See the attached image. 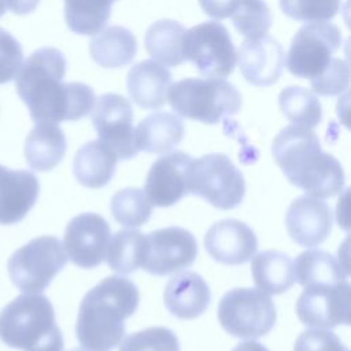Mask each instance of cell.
<instances>
[{
	"label": "cell",
	"mask_w": 351,
	"mask_h": 351,
	"mask_svg": "<svg viewBox=\"0 0 351 351\" xmlns=\"http://www.w3.org/2000/svg\"><path fill=\"white\" fill-rule=\"evenodd\" d=\"M63 244L53 236H40L16 250L7 269L12 284L26 293L44 291L66 266Z\"/></svg>",
	"instance_id": "52a82bcc"
},
{
	"label": "cell",
	"mask_w": 351,
	"mask_h": 351,
	"mask_svg": "<svg viewBox=\"0 0 351 351\" xmlns=\"http://www.w3.org/2000/svg\"><path fill=\"white\" fill-rule=\"evenodd\" d=\"M184 133V122L177 115L158 111L138 122L134 130L136 147L149 154H165L181 143Z\"/></svg>",
	"instance_id": "603a6c76"
},
{
	"label": "cell",
	"mask_w": 351,
	"mask_h": 351,
	"mask_svg": "<svg viewBox=\"0 0 351 351\" xmlns=\"http://www.w3.org/2000/svg\"><path fill=\"white\" fill-rule=\"evenodd\" d=\"M184 60L195 64L207 78H225L233 73L237 52L228 29L215 21L185 30L181 45Z\"/></svg>",
	"instance_id": "9c48e42d"
},
{
	"label": "cell",
	"mask_w": 351,
	"mask_h": 351,
	"mask_svg": "<svg viewBox=\"0 0 351 351\" xmlns=\"http://www.w3.org/2000/svg\"><path fill=\"white\" fill-rule=\"evenodd\" d=\"M118 156L101 140L85 143L75 154L73 173L77 181L86 188H101L114 177Z\"/></svg>",
	"instance_id": "7402d4cb"
},
{
	"label": "cell",
	"mask_w": 351,
	"mask_h": 351,
	"mask_svg": "<svg viewBox=\"0 0 351 351\" xmlns=\"http://www.w3.org/2000/svg\"><path fill=\"white\" fill-rule=\"evenodd\" d=\"M232 351H269L265 346H262L258 341L254 340H248V341H243L239 343Z\"/></svg>",
	"instance_id": "60d3db41"
},
{
	"label": "cell",
	"mask_w": 351,
	"mask_h": 351,
	"mask_svg": "<svg viewBox=\"0 0 351 351\" xmlns=\"http://www.w3.org/2000/svg\"><path fill=\"white\" fill-rule=\"evenodd\" d=\"M140 292L126 277L110 276L84 296L75 324L80 344L90 351H111L125 335V319L133 315Z\"/></svg>",
	"instance_id": "3957f363"
},
{
	"label": "cell",
	"mask_w": 351,
	"mask_h": 351,
	"mask_svg": "<svg viewBox=\"0 0 351 351\" xmlns=\"http://www.w3.org/2000/svg\"><path fill=\"white\" fill-rule=\"evenodd\" d=\"M64 74L66 59L52 47L34 51L22 63L15 88L36 123L78 121L92 111L93 89L82 82H63Z\"/></svg>",
	"instance_id": "6da1fadb"
},
{
	"label": "cell",
	"mask_w": 351,
	"mask_h": 351,
	"mask_svg": "<svg viewBox=\"0 0 351 351\" xmlns=\"http://www.w3.org/2000/svg\"><path fill=\"white\" fill-rule=\"evenodd\" d=\"M293 276L303 288L348 281L347 270L333 255L321 250H307L299 254L293 262Z\"/></svg>",
	"instance_id": "4316f807"
},
{
	"label": "cell",
	"mask_w": 351,
	"mask_h": 351,
	"mask_svg": "<svg viewBox=\"0 0 351 351\" xmlns=\"http://www.w3.org/2000/svg\"><path fill=\"white\" fill-rule=\"evenodd\" d=\"M67 143L63 130L52 122H38L25 141L27 165L37 171H48L60 163Z\"/></svg>",
	"instance_id": "cb8c5ba5"
},
{
	"label": "cell",
	"mask_w": 351,
	"mask_h": 351,
	"mask_svg": "<svg viewBox=\"0 0 351 351\" xmlns=\"http://www.w3.org/2000/svg\"><path fill=\"white\" fill-rule=\"evenodd\" d=\"M118 351H180V343L173 330L154 326L126 336Z\"/></svg>",
	"instance_id": "836d02e7"
},
{
	"label": "cell",
	"mask_w": 351,
	"mask_h": 351,
	"mask_svg": "<svg viewBox=\"0 0 351 351\" xmlns=\"http://www.w3.org/2000/svg\"><path fill=\"white\" fill-rule=\"evenodd\" d=\"M193 158L174 151L158 158L147 176L144 193L156 207H170L189 193V171Z\"/></svg>",
	"instance_id": "9a60e30c"
},
{
	"label": "cell",
	"mask_w": 351,
	"mask_h": 351,
	"mask_svg": "<svg viewBox=\"0 0 351 351\" xmlns=\"http://www.w3.org/2000/svg\"><path fill=\"white\" fill-rule=\"evenodd\" d=\"M218 319L229 335L252 340L273 329L277 311L274 302L265 292L254 288H234L219 300Z\"/></svg>",
	"instance_id": "8992f818"
},
{
	"label": "cell",
	"mask_w": 351,
	"mask_h": 351,
	"mask_svg": "<svg viewBox=\"0 0 351 351\" xmlns=\"http://www.w3.org/2000/svg\"><path fill=\"white\" fill-rule=\"evenodd\" d=\"M185 27L171 19H160L154 22L145 33L147 52L163 66H180L184 62L181 45Z\"/></svg>",
	"instance_id": "83f0119b"
},
{
	"label": "cell",
	"mask_w": 351,
	"mask_h": 351,
	"mask_svg": "<svg viewBox=\"0 0 351 351\" xmlns=\"http://www.w3.org/2000/svg\"><path fill=\"white\" fill-rule=\"evenodd\" d=\"M280 110L295 126L315 128L322 119L318 97L303 86H288L280 92Z\"/></svg>",
	"instance_id": "4dcf8cb0"
},
{
	"label": "cell",
	"mask_w": 351,
	"mask_h": 351,
	"mask_svg": "<svg viewBox=\"0 0 351 351\" xmlns=\"http://www.w3.org/2000/svg\"><path fill=\"white\" fill-rule=\"evenodd\" d=\"M110 236L111 228L101 215L84 213L69 222L63 237V248L74 265L92 269L103 262Z\"/></svg>",
	"instance_id": "5bb4252c"
},
{
	"label": "cell",
	"mask_w": 351,
	"mask_h": 351,
	"mask_svg": "<svg viewBox=\"0 0 351 351\" xmlns=\"http://www.w3.org/2000/svg\"><path fill=\"white\" fill-rule=\"evenodd\" d=\"M5 0H0V16L5 12Z\"/></svg>",
	"instance_id": "b9f144b4"
},
{
	"label": "cell",
	"mask_w": 351,
	"mask_h": 351,
	"mask_svg": "<svg viewBox=\"0 0 351 351\" xmlns=\"http://www.w3.org/2000/svg\"><path fill=\"white\" fill-rule=\"evenodd\" d=\"M350 66L340 58H333L328 67L317 77L310 80L314 93L321 96H336L348 88Z\"/></svg>",
	"instance_id": "d590c367"
},
{
	"label": "cell",
	"mask_w": 351,
	"mask_h": 351,
	"mask_svg": "<svg viewBox=\"0 0 351 351\" xmlns=\"http://www.w3.org/2000/svg\"><path fill=\"white\" fill-rule=\"evenodd\" d=\"M166 308L181 319H193L210 304L211 292L207 282L195 271H181L173 276L163 292Z\"/></svg>",
	"instance_id": "ffe728a7"
},
{
	"label": "cell",
	"mask_w": 351,
	"mask_h": 351,
	"mask_svg": "<svg viewBox=\"0 0 351 351\" xmlns=\"http://www.w3.org/2000/svg\"><path fill=\"white\" fill-rule=\"evenodd\" d=\"M197 255L195 236L180 226L156 229L145 234L143 269L154 276H166L191 267Z\"/></svg>",
	"instance_id": "8fae6325"
},
{
	"label": "cell",
	"mask_w": 351,
	"mask_h": 351,
	"mask_svg": "<svg viewBox=\"0 0 351 351\" xmlns=\"http://www.w3.org/2000/svg\"><path fill=\"white\" fill-rule=\"evenodd\" d=\"M92 123L100 140L114 149L118 159L126 160L138 154L133 129V108L123 96L101 95L92 108Z\"/></svg>",
	"instance_id": "7c38bea8"
},
{
	"label": "cell",
	"mask_w": 351,
	"mask_h": 351,
	"mask_svg": "<svg viewBox=\"0 0 351 351\" xmlns=\"http://www.w3.org/2000/svg\"><path fill=\"white\" fill-rule=\"evenodd\" d=\"M152 204L140 188H125L117 192L110 203V210L114 219L130 228L144 225L151 217Z\"/></svg>",
	"instance_id": "1f68e13d"
},
{
	"label": "cell",
	"mask_w": 351,
	"mask_h": 351,
	"mask_svg": "<svg viewBox=\"0 0 351 351\" xmlns=\"http://www.w3.org/2000/svg\"><path fill=\"white\" fill-rule=\"evenodd\" d=\"M340 29L332 22L303 25L292 38L287 53V69L299 78L319 75L341 47Z\"/></svg>",
	"instance_id": "30bf717a"
},
{
	"label": "cell",
	"mask_w": 351,
	"mask_h": 351,
	"mask_svg": "<svg viewBox=\"0 0 351 351\" xmlns=\"http://www.w3.org/2000/svg\"><path fill=\"white\" fill-rule=\"evenodd\" d=\"M169 103L181 117L208 125L234 115L241 107V95L223 78H184L169 88Z\"/></svg>",
	"instance_id": "5b68a950"
},
{
	"label": "cell",
	"mask_w": 351,
	"mask_h": 351,
	"mask_svg": "<svg viewBox=\"0 0 351 351\" xmlns=\"http://www.w3.org/2000/svg\"><path fill=\"white\" fill-rule=\"evenodd\" d=\"M230 16L236 30L247 38L265 36L271 26V12L263 0H237Z\"/></svg>",
	"instance_id": "d6a6232c"
},
{
	"label": "cell",
	"mask_w": 351,
	"mask_h": 351,
	"mask_svg": "<svg viewBox=\"0 0 351 351\" xmlns=\"http://www.w3.org/2000/svg\"><path fill=\"white\" fill-rule=\"evenodd\" d=\"M89 52L99 66L118 69L132 63L137 52V41L126 27L110 26L92 38Z\"/></svg>",
	"instance_id": "d4e9b609"
},
{
	"label": "cell",
	"mask_w": 351,
	"mask_h": 351,
	"mask_svg": "<svg viewBox=\"0 0 351 351\" xmlns=\"http://www.w3.org/2000/svg\"><path fill=\"white\" fill-rule=\"evenodd\" d=\"M117 0H64V19L77 34L93 36L103 30Z\"/></svg>",
	"instance_id": "f546056e"
},
{
	"label": "cell",
	"mask_w": 351,
	"mask_h": 351,
	"mask_svg": "<svg viewBox=\"0 0 351 351\" xmlns=\"http://www.w3.org/2000/svg\"><path fill=\"white\" fill-rule=\"evenodd\" d=\"M278 3L287 16L300 22L329 21L340 8V0H280Z\"/></svg>",
	"instance_id": "e575fe53"
},
{
	"label": "cell",
	"mask_w": 351,
	"mask_h": 351,
	"mask_svg": "<svg viewBox=\"0 0 351 351\" xmlns=\"http://www.w3.org/2000/svg\"><path fill=\"white\" fill-rule=\"evenodd\" d=\"M293 351H348V348L329 329L314 328L299 335Z\"/></svg>",
	"instance_id": "74e56055"
},
{
	"label": "cell",
	"mask_w": 351,
	"mask_h": 351,
	"mask_svg": "<svg viewBox=\"0 0 351 351\" xmlns=\"http://www.w3.org/2000/svg\"><path fill=\"white\" fill-rule=\"evenodd\" d=\"M144 256L145 234L134 229H123L110 237L104 259L111 270L130 274L143 267Z\"/></svg>",
	"instance_id": "f1b7e54d"
},
{
	"label": "cell",
	"mask_w": 351,
	"mask_h": 351,
	"mask_svg": "<svg viewBox=\"0 0 351 351\" xmlns=\"http://www.w3.org/2000/svg\"><path fill=\"white\" fill-rule=\"evenodd\" d=\"M333 214L319 197L303 195L288 207L285 225L291 239L302 247H317L332 230Z\"/></svg>",
	"instance_id": "2e32d148"
},
{
	"label": "cell",
	"mask_w": 351,
	"mask_h": 351,
	"mask_svg": "<svg viewBox=\"0 0 351 351\" xmlns=\"http://www.w3.org/2000/svg\"><path fill=\"white\" fill-rule=\"evenodd\" d=\"M204 247L219 263L241 265L255 255L258 239L247 223L237 219H221L207 230Z\"/></svg>",
	"instance_id": "ac0fdd59"
},
{
	"label": "cell",
	"mask_w": 351,
	"mask_h": 351,
	"mask_svg": "<svg viewBox=\"0 0 351 351\" xmlns=\"http://www.w3.org/2000/svg\"><path fill=\"white\" fill-rule=\"evenodd\" d=\"M0 339L22 351H63L52 303L41 293L19 295L1 310Z\"/></svg>",
	"instance_id": "277c9868"
},
{
	"label": "cell",
	"mask_w": 351,
	"mask_h": 351,
	"mask_svg": "<svg viewBox=\"0 0 351 351\" xmlns=\"http://www.w3.org/2000/svg\"><path fill=\"white\" fill-rule=\"evenodd\" d=\"M129 97L141 108L158 110L165 106L171 85L166 66L148 59L133 64L126 78Z\"/></svg>",
	"instance_id": "44dd1931"
},
{
	"label": "cell",
	"mask_w": 351,
	"mask_h": 351,
	"mask_svg": "<svg viewBox=\"0 0 351 351\" xmlns=\"http://www.w3.org/2000/svg\"><path fill=\"white\" fill-rule=\"evenodd\" d=\"M237 58L243 77L255 86H269L277 82L285 64L281 44L267 34L244 40Z\"/></svg>",
	"instance_id": "e0dca14e"
},
{
	"label": "cell",
	"mask_w": 351,
	"mask_h": 351,
	"mask_svg": "<svg viewBox=\"0 0 351 351\" xmlns=\"http://www.w3.org/2000/svg\"><path fill=\"white\" fill-rule=\"evenodd\" d=\"M251 259V273L259 291L267 295H280L293 285V262L287 254L267 250Z\"/></svg>",
	"instance_id": "484cf974"
},
{
	"label": "cell",
	"mask_w": 351,
	"mask_h": 351,
	"mask_svg": "<svg viewBox=\"0 0 351 351\" xmlns=\"http://www.w3.org/2000/svg\"><path fill=\"white\" fill-rule=\"evenodd\" d=\"M189 193L203 197L219 210H232L244 199L245 181L228 155L207 154L193 159Z\"/></svg>",
	"instance_id": "ba28073f"
},
{
	"label": "cell",
	"mask_w": 351,
	"mask_h": 351,
	"mask_svg": "<svg viewBox=\"0 0 351 351\" xmlns=\"http://www.w3.org/2000/svg\"><path fill=\"white\" fill-rule=\"evenodd\" d=\"M271 154L288 181L315 197L341 192L346 176L339 160L324 152L317 134L302 126H285L273 140Z\"/></svg>",
	"instance_id": "7a4b0ae2"
},
{
	"label": "cell",
	"mask_w": 351,
	"mask_h": 351,
	"mask_svg": "<svg viewBox=\"0 0 351 351\" xmlns=\"http://www.w3.org/2000/svg\"><path fill=\"white\" fill-rule=\"evenodd\" d=\"M237 0H199L202 10L214 19H225L230 16Z\"/></svg>",
	"instance_id": "f35d334b"
},
{
	"label": "cell",
	"mask_w": 351,
	"mask_h": 351,
	"mask_svg": "<svg viewBox=\"0 0 351 351\" xmlns=\"http://www.w3.org/2000/svg\"><path fill=\"white\" fill-rule=\"evenodd\" d=\"M23 63V51L18 40L0 27V84L15 78Z\"/></svg>",
	"instance_id": "8d00e7d4"
},
{
	"label": "cell",
	"mask_w": 351,
	"mask_h": 351,
	"mask_svg": "<svg viewBox=\"0 0 351 351\" xmlns=\"http://www.w3.org/2000/svg\"><path fill=\"white\" fill-rule=\"evenodd\" d=\"M40 0H5V7L14 14L25 15L34 11Z\"/></svg>",
	"instance_id": "ab89813d"
},
{
	"label": "cell",
	"mask_w": 351,
	"mask_h": 351,
	"mask_svg": "<svg viewBox=\"0 0 351 351\" xmlns=\"http://www.w3.org/2000/svg\"><path fill=\"white\" fill-rule=\"evenodd\" d=\"M70 351H90V350H86V348H73Z\"/></svg>",
	"instance_id": "7bdbcfd3"
},
{
	"label": "cell",
	"mask_w": 351,
	"mask_h": 351,
	"mask_svg": "<svg viewBox=\"0 0 351 351\" xmlns=\"http://www.w3.org/2000/svg\"><path fill=\"white\" fill-rule=\"evenodd\" d=\"M299 319L311 328L332 329L350 324V284L304 287L296 302Z\"/></svg>",
	"instance_id": "4fadbf2b"
},
{
	"label": "cell",
	"mask_w": 351,
	"mask_h": 351,
	"mask_svg": "<svg viewBox=\"0 0 351 351\" xmlns=\"http://www.w3.org/2000/svg\"><path fill=\"white\" fill-rule=\"evenodd\" d=\"M38 192L40 184L33 173L0 165V223L22 221L34 206Z\"/></svg>",
	"instance_id": "d6986e66"
}]
</instances>
